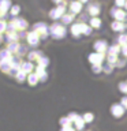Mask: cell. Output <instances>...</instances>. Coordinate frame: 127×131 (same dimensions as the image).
Segmentation results:
<instances>
[{
	"instance_id": "cell-18",
	"label": "cell",
	"mask_w": 127,
	"mask_h": 131,
	"mask_svg": "<svg viewBox=\"0 0 127 131\" xmlns=\"http://www.w3.org/2000/svg\"><path fill=\"white\" fill-rule=\"evenodd\" d=\"M15 25V27L16 29H19V30H23V29H26L27 27V22L25 19H14L12 20Z\"/></svg>"
},
{
	"instance_id": "cell-36",
	"label": "cell",
	"mask_w": 127,
	"mask_h": 131,
	"mask_svg": "<svg viewBox=\"0 0 127 131\" xmlns=\"http://www.w3.org/2000/svg\"><path fill=\"white\" fill-rule=\"evenodd\" d=\"M126 4V0H115V6L119 7V8H123Z\"/></svg>"
},
{
	"instance_id": "cell-17",
	"label": "cell",
	"mask_w": 127,
	"mask_h": 131,
	"mask_svg": "<svg viewBox=\"0 0 127 131\" xmlns=\"http://www.w3.org/2000/svg\"><path fill=\"white\" fill-rule=\"evenodd\" d=\"M38 81H40V78H38V75H37L36 72H31V74H29V75H27V82L31 86H36L37 83H38Z\"/></svg>"
},
{
	"instance_id": "cell-30",
	"label": "cell",
	"mask_w": 127,
	"mask_h": 131,
	"mask_svg": "<svg viewBox=\"0 0 127 131\" xmlns=\"http://www.w3.org/2000/svg\"><path fill=\"white\" fill-rule=\"evenodd\" d=\"M19 47H20V45L18 44V42H11L10 45H8V51H10V52H18V49H19Z\"/></svg>"
},
{
	"instance_id": "cell-5",
	"label": "cell",
	"mask_w": 127,
	"mask_h": 131,
	"mask_svg": "<svg viewBox=\"0 0 127 131\" xmlns=\"http://www.w3.org/2000/svg\"><path fill=\"white\" fill-rule=\"evenodd\" d=\"M93 48H94V51H96L97 53H105L108 52V42H107L105 40H97L96 42H94L93 45Z\"/></svg>"
},
{
	"instance_id": "cell-44",
	"label": "cell",
	"mask_w": 127,
	"mask_h": 131,
	"mask_svg": "<svg viewBox=\"0 0 127 131\" xmlns=\"http://www.w3.org/2000/svg\"><path fill=\"white\" fill-rule=\"evenodd\" d=\"M124 8H126V10H127V0H126V4H124Z\"/></svg>"
},
{
	"instance_id": "cell-33",
	"label": "cell",
	"mask_w": 127,
	"mask_h": 131,
	"mask_svg": "<svg viewBox=\"0 0 127 131\" xmlns=\"http://www.w3.org/2000/svg\"><path fill=\"white\" fill-rule=\"evenodd\" d=\"M67 116H68V119H70V120H71V122L74 123V122H75L77 119H78V116H79V115H78V113H75V112H70V113L67 115Z\"/></svg>"
},
{
	"instance_id": "cell-31",
	"label": "cell",
	"mask_w": 127,
	"mask_h": 131,
	"mask_svg": "<svg viewBox=\"0 0 127 131\" xmlns=\"http://www.w3.org/2000/svg\"><path fill=\"white\" fill-rule=\"evenodd\" d=\"M15 78H16V81H18V82H23L25 79H26V72H23L22 70H20V71L15 75Z\"/></svg>"
},
{
	"instance_id": "cell-22",
	"label": "cell",
	"mask_w": 127,
	"mask_h": 131,
	"mask_svg": "<svg viewBox=\"0 0 127 131\" xmlns=\"http://www.w3.org/2000/svg\"><path fill=\"white\" fill-rule=\"evenodd\" d=\"M41 56H43V52H40V51H33V52H30V53L27 55V57H29V60H30V61L38 60Z\"/></svg>"
},
{
	"instance_id": "cell-13",
	"label": "cell",
	"mask_w": 127,
	"mask_h": 131,
	"mask_svg": "<svg viewBox=\"0 0 127 131\" xmlns=\"http://www.w3.org/2000/svg\"><path fill=\"white\" fill-rule=\"evenodd\" d=\"M119 53H122V47L119 44H113L108 48V53L107 55H116L118 56Z\"/></svg>"
},
{
	"instance_id": "cell-47",
	"label": "cell",
	"mask_w": 127,
	"mask_h": 131,
	"mask_svg": "<svg viewBox=\"0 0 127 131\" xmlns=\"http://www.w3.org/2000/svg\"><path fill=\"white\" fill-rule=\"evenodd\" d=\"M126 82H127V81H126Z\"/></svg>"
},
{
	"instance_id": "cell-11",
	"label": "cell",
	"mask_w": 127,
	"mask_h": 131,
	"mask_svg": "<svg viewBox=\"0 0 127 131\" xmlns=\"http://www.w3.org/2000/svg\"><path fill=\"white\" fill-rule=\"evenodd\" d=\"M82 11V3L78 2V0H74V2L70 3V12L72 14H81Z\"/></svg>"
},
{
	"instance_id": "cell-41",
	"label": "cell",
	"mask_w": 127,
	"mask_h": 131,
	"mask_svg": "<svg viewBox=\"0 0 127 131\" xmlns=\"http://www.w3.org/2000/svg\"><path fill=\"white\" fill-rule=\"evenodd\" d=\"M122 53H123V56L127 59V45H124V47H122Z\"/></svg>"
},
{
	"instance_id": "cell-39",
	"label": "cell",
	"mask_w": 127,
	"mask_h": 131,
	"mask_svg": "<svg viewBox=\"0 0 127 131\" xmlns=\"http://www.w3.org/2000/svg\"><path fill=\"white\" fill-rule=\"evenodd\" d=\"M120 104H122L123 106H124V109H127V96H126V97H122Z\"/></svg>"
},
{
	"instance_id": "cell-14",
	"label": "cell",
	"mask_w": 127,
	"mask_h": 131,
	"mask_svg": "<svg viewBox=\"0 0 127 131\" xmlns=\"http://www.w3.org/2000/svg\"><path fill=\"white\" fill-rule=\"evenodd\" d=\"M85 124H86V123H85V120H83V117H82V116H78V119L74 122V127H75L77 131H82L85 128Z\"/></svg>"
},
{
	"instance_id": "cell-27",
	"label": "cell",
	"mask_w": 127,
	"mask_h": 131,
	"mask_svg": "<svg viewBox=\"0 0 127 131\" xmlns=\"http://www.w3.org/2000/svg\"><path fill=\"white\" fill-rule=\"evenodd\" d=\"M113 68H115V66H113V64H111V63H105V64H102V71L107 72V74H111Z\"/></svg>"
},
{
	"instance_id": "cell-29",
	"label": "cell",
	"mask_w": 127,
	"mask_h": 131,
	"mask_svg": "<svg viewBox=\"0 0 127 131\" xmlns=\"http://www.w3.org/2000/svg\"><path fill=\"white\" fill-rule=\"evenodd\" d=\"M119 60V57L116 56V55H107V61L108 63H111V64H116V61Z\"/></svg>"
},
{
	"instance_id": "cell-4",
	"label": "cell",
	"mask_w": 127,
	"mask_h": 131,
	"mask_svg": "<svg viewBox=\"0 0 127 131\" xmlns=\"http://www.w3.org/2000/svg\"><path fill=\"white\" fill-rule=\"evenodd\" d=\"M34 31L38 33L41 38H45V37H48V34H49V27L47 26V23L38 22V23L34 25Z\"/></svg>"
},
{
	"instance_id": "cell-8",
	"label": "cell",
	"mask_w": 127,
	"mask_h": 131,
	"mask_svg": "<svg viewBox=\"0 0 127 131\" xmlns=\"http://www.w3.org/2000/svg\"><path fill=\"white\" fill-rule=\"evenodd\" d=\"M40 38H41L40 34H38L37 31H34V30L30 31V33L27 34V41H29V44H30L31 47H37V45H38V42H40Z\"/></svg>"
},
{
	"instance_id": "cell-6",
	"label": "cell",
	"mask_w": 127,
	"mask_h": 131,
	"mask_svg": "<svg viewBox=\"0 0 127 131\" xmlns=\"http://www.w3.org/2000/svg\"><path fill=\"white\" fill-rule=\"evenodd\" d=\"M64 14H66V6L59 4L56 8H53V10L49 12V16H51L52 19H61V16Z\"/></svg>"
},
{
	"instance_id": "cell-21",
	"label": "cell",
	"mask_w": 127,
	"mask_h": 131,
	"mask_svg": "<svg viewBox=\"0 0 127 131\" xmlns=\"http://www.w3.org/2000/svg\"><path fill=\"white\" fill-rule=\"evenodd\" d=\"M90 26H92L93 29H98L101 27V19L98 18V16H94V18H90Z\"/></svg>"
},
{
	"instance_id": "cell-42",
	"label": "cell",
	"mask_w": 127,
	"mask_h": 131,
	"mask_svg": "<svg viewBox=\"0 0 127 131\" xmlns=\"http://www.w3.org/2000/svg\"><path fill=\"white\" fill-rule=\"evenodd\" d=\"M52 2H53V3H56L57 6H59V4H61V2H63V0H52Z\"/></svg>"
},
{
	"instance_id": "cell-2",
	"label": "cell",
	"mask_w": 127,
	"mask_h": 131,
	"mask_svg": "<svg viewBox=\"0 0 127 131\" xmlns=\"http://www.w3.org/2000/svg\"><path fill=\"white\" fill-rule=\"evenodd\" d=\"M109 14L115 18V20H120V22H124L127 19V12L123 10V8H119V7H112L109 11Z\"/></svg>"
},
{
	"instance_id": "cell-35",
	"label": "cell",
	"mask_w": 127,
	"mask_h": 131,
	"mask_svg": "<svg viewBox=\"0 0 127 131\" xmlns=\"http://www.w3.org/2000/svg\"><path fill=\"white\" fill-rule=\"evenodd\" d=\"M92 71L94 74H98L102 71V66H92Z\"/></svg>"
},
{
	"instance_id": "cell-46",
	"label": "cell",
	"mask_w": 127,
	"mask_h": 131,
	"mask_svg": "<svg viewBox=\"0 0 127 131\" xmlns=\"http://www.w3.org/2000/svg\"><path fill=\"white\" fill-rule=\"evenodd\" d=\"M86 131H90V130H86Z\"/></svg>"
},
{
	"instance_id": "cell-25",
	"label": "cell",
	"mask_w": 127,
	"mask_h": 131,
	"mask_svg": "<svg viewBox=\"0 0 127 131\" xmlns=\"http://www.w3.org/2000/svg\"><path fill=\"white\" fill-rule=\"evenodd\" d=\"M82 117H83L85 123H92V122L94 120V115H93L92 112H86V113H83V115H82Z\"/></svg>"
},
{
	"instance_id": "cell-43",
	"label": "cell",
	"mask_w": 127,
	"mask_h": 131,
	"mask_svg": "<svg viewBox=\"0 0 127 131\" xmlns=\"http://www.w3.org/2000/svg\"><path fill=\"white\" fill-rule=\"evenodd\" d=\"M78 2H81L82 4H83V3H88V2H89V0H78Z\"/></svg>"
},
{
	"instance_id": "cell-45",
	"label": "cell",
	"mask_w": 127,
	"mask_h": 131,
	"mask_svg": "<svg viewBox=\"0 0 127 131\" xmlns=\"http://www.w3.org/2000/svg\"><path fill=\"white\" fill-rule=\"evenodd\" d=\"M0 42H2V38H0Z\"/></svg>"
},
{
	"instance_id": "cell-12",
	"label": "cell",
	"mask_w": 127,
	"mask_h": 131,
	"mask_svg": "<svg viewBox=\"0 0 127 131\" xmlns=\"http://www.w3.org/2000/svg\"><path fill=\"white\" fill-rule=\"evenodd\" d=\"M70 31H71V34L74 37H79L82 34V27H81V22H78V23H74L71 29H70Z\"/></svg>"
},
{
	"instance_id": "cell-32",
	"label": "cell",
	"mask_w": 127,
	"mask_h": 131,
	"mask_svg": "<svg viewBox=\"0 0 127 131\" xmlns=\"http://www.w3.org/2000/svg\"><path fill=\"white\" fill-rule=\"evenodd\" d=\"M119 90L123 93V94H127V82H119Z\"/></svg>"
},
{
	"instance_id": "cell-34",
	"label": "cell",
	"mask_w": 127,
	"mask_h": 131,
	"mask_svg": "<svg viewBox=\"0 0 127 131\" xmlns=\"http://www.w3.org/2000/svg\"><path fill=\"white\" fill-rule=\"evenodd\" d=\"M124 66H126V60L124 59H119L118 61H116V64H115V67H118V68H123V67H124Z\"/></svg>"
},
{
	"instance_id": "cell-28",
	"label": "cell",
	"mask_w": 127,
	"mask_h": 131,
	"mask_svg": "<svg viewBox=\"0 0 127 131\" xmlns=\"http://www.w3.org/2000/svg\"><path fill=\"white\" fill-rule=\"evenodd\" d=\"M8 7H10V0H0V10L3 12L7 11Z\"/></svg>"
},
{
	"instance_id": "cell-37",
	"label": "cell",
	"mask_w": 127,
	"mask_h": 131,
	"mask_svg": "<svg viewBox=\"0 0 127 131\" xmlns=\"http://www.w3.org/2000/svg\"><path fill=\"white\" fill-rule=\"evenodd\" d=\"M60 131H77V130H75V127H72V126H67V127H61Z\"/></svg>"
},
{
	"instance_id": "cell-20",
	"label": "cell",
	"mask_w": 127,
	"mask_h": 131,
	"mask_svg": "<svg viewBox=\"0 0 127 131\" xmlns=\"http://www.w3.org/2000/svg\"><path fill=\"white\" fill-rule=\"evenodd\" d=\"M36 74L38 75L40 81H45V79H47V71H45V68L40 67V66H37V67H36Z\"/></svg>"
},
{
	"instance_id": "cell-19",
	"label": "cell",
	"mask_w": 127,
	"mask_h": 131,
	"mask_svg": "<svg viewBox=\"0 0 127 131\" xmlns=\"http://www.w3.org/2000/svg\"><path fill=\"white\" fill-rule=\"evenodd\" d=\"M81 27H82V34L83 36H90L93 31V27L90 25H86L85 22H81Z\"/></svg>"
},
{
	"instance_id": "cell-1",
	"label": "cell",
	"mask_w": 127,
	"mask_h": 131,
	"mask_svg": "<svg viewBox=\"0 0 127 131\" xmlns=\"http://www.w3.org/2000/svg\"><path fill=\"white\" fill-rule=\"evenodd\" d=\"M49 34H51L53 38L60 40V38H63V37L67 34V30H66V27H64L63 23L55 22L51 27H49Z\"/></svg>"
},
{
	"instance_id": "cell-10",
	"label": "cell",
	"mask_w": 127,
	"mask_h": 131,
	"mask_svg": "<svg viewBox=\"0 0 127 131\" xmlns=\"http://www.w3.org/2000/svg\"><path fill=\"white\" fill-rule=\"evenodd\" d=\"M111 27H112L113 31H120V33H123V31L126 30L127 25H126L124 22H120V20H113V22L111 23Z\"/></svg>"
},
{
	"instance_id": "cell-9",
	"label": "cell",
	"mask_w": 127,
	"mask_h": 131,
	"mask_svg": "<svg viewBox=\"0 0 127 131\" xmlns=\"http://www.w3.org/2000/svg\"><path fill=\"white\" fill-rule=\"evenodd\" d=\"M101 12V8L100 6H98V3H92L90 6L88 7V14L92 16V18H94V16H98V14Z\"/></svg>"
},
{
	"instance_id": "cell-23",
	"label": "cell",
	"mask_w": 127,
	"mask_h": 131,
	"mask_svg": "<svg viewBox=\"0 0 127 131\" xmlns=\"http://www.w3.org/2000/svg\"><path fill=\"white\" fill-rule=\"evenodd\" d=\"M118 44L120 45V47H124V45H127V34L126 33H120L118 37Z\"/></svg>"
},
{
	"instance_id": "cell-40",
	"label": "cell",
	"mask_w": 127,
	"mask_h": 131,
	"mask_svg": "<svg viewBox=\"0 0 127 131\" xmlns=\"http://www.w3.org/2000/svg\"><path fill=\"white\" fill-rule=\"evenodd\" d=\"M18 12H19V7L18 6H14V7H12V10H11V14L12 15H16Z\"/></svg>"
},
{
	"instance_id": "cell-38",
	"label": "cell",
	"mask_w": 127,
	"mask_h": 131,
	"mask_svg": "<svg viewBox=\"0 0 127 131\" xmlns=\"http://www.w3.org/2000/svg\"><path fill=\"white\" fill-rule=\"evenodd\" d=\"M6 27H7V23L4 22V20H0V33L6 30Z\"/></svg>"
},
{
	"instance_id": "cell-3",
	"label": "cell",
	"mask_w": 127,
	"mask_h": 131,
	"mask_svg": "<svg viewBox=\"0 0 127 131\" xmlns=\"http://www.w3.org/2000/svg\"><path fill=\"white\" fill-rule=\"evenodd\" d=\"M105 55L104 53H97V52H94V53H90L89 55V61H90V64L92 66H102V61H104L105 59Z\"/></svg>"
},
{
	"instance_id": "cell-26",
	"label": "cell",
	"mask_w": 127,
	"mask_h": 131,
	"mask_svg": "<svg viewBox=\"0 0 127 131\" xmlns=\"http://www.w3.org/2000/svg\"><path fill=\"white\" fill-rule=\"evenodd\" d=\"M59 123H60V126H61V127H67V126H71V124H72V122L68 119V116L61 117L60 120H59Z\"/></svg>"
},
{
	"instance_id": "cell-7",
	"label": "cell",
	"mask_w": 127,
	"mask_h": 131,
	"mask_svg": "<svg viewBox=\"0 0 127 131\" xmlns=\"http://www.w3.org/2000/svg\"><path fill=\"white\" fill-rule=\"evenodd\" d=\"M126 112L124 106H123L120 102H118V104H112V106H111V113H112V116L115 117H120L123 116Z\"/></svg>"
},
{
	"instance_id": "cell-16",
	"label": "cell",
	"mask_w": 127,
	"mask_h": 131,
	"mask_svg": "<svg viewBox=\"0 0 127 131\" xmlns=\"http://www.w3.org/2000/svg\"><path fill=\"white\" fill-rule=\"evenodd\" d=\"M33 68H34V66L31 64V61H25V63H22V66H20V70L26 74H31Z\"/></svg>"
},
{
	"instance_id": "cell-24",
	"label": "cell",
	"mask_w": 127,
	"mask_h": 131,
	"mask_svg": "<svg viewBox=\"0 0 127 131\" xmlns=\"http://www.w3.org/2000/svg\"><path fill=\"white\" fill-rule=\"evenodd\" d=\"M37 61H38V66H40V67L47 68V67H48V63H49V59H48L47 56H44V55H43Z\"/></svg>"
},
{
	"instance_id": "cell-15",
	"label": "cell",
	"mask_w": 127,
	"mask_h": 131,
	"mask_svg": "<svg viewBox=\"0 0 127 131\" xmlns=\"http://www.w3.org/2000/svg\"><path fill=\"white\" fill-rule=\"evenodd\" d=\"M74 18H75V14H72V12H70V14H64L61 16V23L63 25H70L72 23Z\"/></svg>"
}]
</instances>
